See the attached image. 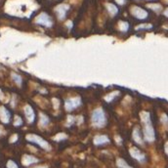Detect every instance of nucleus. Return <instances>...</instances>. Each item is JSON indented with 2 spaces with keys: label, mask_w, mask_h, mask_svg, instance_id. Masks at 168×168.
I'll use <instances>...</instances> for the list:
<instances>
[{
  "label": "nucleus",
  "mask_w": 168,
  "mask_h": 168,
  "mask_svg": "<svg viewBox=\"0 0 168 168\" xmlns=\"http://www.w3.org/2000/svg\"><path fill=\"white\" fill-rule=\"evenodd\" d=\"M92 121L98 127H102L107 122L106 119V115H105L104 112L101 109H98L96 111H94L93 114H92Z\"/></svg>",
  "instance_id": "f257e3e1"
},
{
  "label": "nucleus",
  "mask_w": 168,
  "mask_h": 168,
  "mask_svg": "<svg viewBox=\"0 0 168 168\" xmlns=\"http://www.w3.org/2000/svg\"><path fill=\"white\" fill-rule=\"evenodd\" d=\"M116 2H117L118 4H120V5H122V4L125 3V0H116Z\"/></svg>",
  "instance_id": "ddd939ff"
},
{
  "label": "nucleus",
  "mask_w": 168,
  "mask_h": 168,
  "mask_svg": "<svg viewBox=\"0 0 168 168\" xmlns=\"http://www.w3.org/2000/svg\"><path fill=\"white\" fill-rule=\"evenodd\" d=\"M120 25H121V30L123 31H126L129 28V25L126 22H120Z\"/></svg>",
  "instance_id": "9b49d317"
},
{
  "label": "nucleus",
  "mask_w": 168,
  "mask_h": 168,
  "mask_svg": "<svg viewBox=\"0 0 168 168\" xmlns=\"http://www.w3.org/2000/svg\"><path fill=\"white\" fill-rule=\"evenodd\" d=\"M133 138H134V141L136 143H138L140 145L143 144V138H142L141 136V133L138 128H135L134 129V132H133Z\"/></svg>",
  "instance_id": "0eeeda50"
},
{
  "label": "nucleus",
  "mask_w": 168,
  "mask_h": 168,
  "mask_svg": "<svg viewBox=\"0 0 168 168\" xmlns=\"http://www.w3.org/2000/svg\"><path fill=\"white\" fill-rule=\"evenodd\" d=\"M36 23L38 25H44V27H51L53 25V20L48 14L41 13L37 18H36Z\"/></svg>",
  "instance_id": "7ed1b4c3"
},
{
  "label": "nucleus",
  "mask_w": 168,
  "mask_h": 168,
  "mask_svg": "<svg viewBox=\"0 0 168 168\" xmlns=\"http://www.w3.org/2000/svg\"><path fill=\"white\" fill-rule=\"evenodd\" d=\"M163 14H164L165 17H167V18H168V8H166V9H165V11H164V13H163Z\"/></svg>",
  "instance_id": "4468645a"
},
{
  "label": "nucleus",
  "mask_w": 168,
  "mask_h": 168,
  "mask_svg": "<svg viewBox=\"0 0 168 168\" xmlns=\"http://www.w3.org/2000/svg\"><path fill=\"white\" fill-rule=\"evenodd\" d=\"M14 79H16V81H17L18 83H21V78H20V76H18V75H15Z\"/></svg>",
  "instance_id": "f8f14e48"
},
{
  "label": "nucleus",
  "mask_w": 168,
  "mask_h": 168,
  "mask_svg": "<svg viewBox=\"0 0 168 168\" xmlns=\"http://www.w3.org/2000/svg\"><path fill=\"white\" fill-rule=\"evenodd\" d=\"M165 151H166V154L168 155V142L165 144Z\"/></svg>",
  "instance_id": "2eb2a0df"
},
{
  "label": "nucleus",
  "mask_w": 168,
  "mask_h": 168,
  "mask_svg": "<svg viewBox=\"0 0 168 168\" xmlns=\"http://www.w3.org/2000/svg\"><path fill=\"white\" fill-rule=\"evenodd\" d=\"M108 142H109V139L106 137V136H98V137L95 139V143L97 145L105 144V143H108Z\"/></svg>",
  "instance_id": "1a4fd4ad"
},
{
  "label": "nucleus",
  "mask_w": 168,
  "mask_h": 168,
  "mask_svg": "<svg viewBox=\"0 0 168 168\" xmlns=\"http://www.w3.org/2000/svg\"><path fill=\"white\" fill-rule=\"evenodd\" d=\"M130 11H131V14L138 20H145L148 18V16H149V13L147 12V10H145L142 7H139V6H133L131 8Z\"/></svg>",
  "instance_id": "f03ea898"
},
{
  "label": "nucleus",
  "mask_w": 168,
  "mask_h": 168,
  "mask_svg": "<svg viewBox=\"0 0 168 168\" xmlns=\"http://www.w3.org/2000/svg\"><path fill=\"white\" fill-rule=\"evenodd\" d=\"M130 154H131V155L134 157V158H136L138 161H141V162L145 161V155L142 154L137 148H132V149H131L130 150Z\"/></svg>",
  "instance_id": "39448f33"
},
{
  "label": "nucleus",
  "mask_w": 168,
  "mask_h": 168,
  "mask_svg": "<svg viewBox=\"0 0 168 168\" xmlns=\"http://www.w3.org/2000/svg\"><path fill=\"white\" fill-rule=\"evenodd\" d=\"M80 101L77 99H74V100H69V101H67V104H66V107L67 109H73L75 107H77L78 105H79Z\"/></svg>",
  "instance_id": "423d86ee"
},
{
  "label": "nucleus",
  "mask_w": 168,
  "mask_h": 168,
  "mask_svg": "<svg viewBox=\"0 0 168 168\" xmlns=\"http://www.w3.org/2000/svg\"><path fill=\"white\" fill-rule=\"evenodd\" d=\"M69 10H70V6H69V5L62 4V5H59V6H58L55 9V13L57 14L58 18H59V19H65Z\"/></svg>",
  "instance_id": "20e7f679"
},
{
  "label": "nucleus",
  "mask_w": 168,
  "mask_h": 168,
  "mask_svg": "<svg viewBox=\"0 0 168 168\" xmlns=\"http://www.w3.org/2000/svg\"><path fill=\"white\" fill-rule=\"evenodd\" d=\"M117 164H118V166L120 167V168H131L126 162L123 160V159H118V161H117Z\"/></svg>",
  "instance_id": "9d476101"
},
{
  "label": "nucleus",
  "mask_w": 168,
  "mask_h": 168,
  "mask_svg": "<svg viewBox=\"0 0 168 168\" xmlns=\"http://www.w3.org/2000/svg\"><path fill=\"white\" fill-rule=\"evenodd\" d=\"M107 8H108L109 13L111 14L112 16H115V15L118 13V8L115 6L114 4H113V3H109L107 5Z\"/></svg>",
  "instance_id": "6e6552de"
}]
</instances>
